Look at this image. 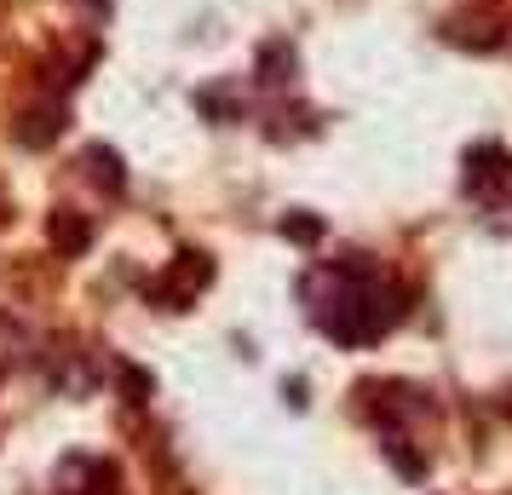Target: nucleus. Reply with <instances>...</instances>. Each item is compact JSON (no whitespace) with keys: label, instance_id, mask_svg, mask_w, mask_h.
<instances>
[{"label":"nucleus","instance_id":"f03ea898","mask_svg":"<svg viewBox=\"0 0 512 495\" xmlns=\"http://www.w3.org/2000/svg\"><path fill=\"white\" fill-rule=\"evenodd\" d=\"M507 179H512V162L501 144H478L466 156V190H501Z\"/></svg>","mask_w":512,"mask_h":495},{"label":"nucleus","instance_id":"0eeeda50","mask_svg":"<svg viewBox=\"0 0 512 495\" xmlns=\"http://www.w3.org/2000/svg\"><path fill=\"white\" fill-rule=\"evenodd\" d=\"M282 236H294V242H317L323 225H317V219H282Z\"/></svg>","mask_w":512,"mask_h":495},{"label":"nucleus","instance_id":"7ed1b4c3","mask_svg":"<svg viewBox=\"0 0 512 495\" xmlns=\"http://www.w3.org/2000/svg\"><path fill=\"white\" fill-rule=\"evenodd\" d=\"M47 231H52V248H58V254H87V242H93V225L75 208H58Z\"/></svg>","mask_w":512,"mask_h":495},{"label":"nucleus","instance_id":"6e6552de","mask_svg":"<svg viewBox=\"0 0 512 495\" xmlns=\"http://www.w3.org/2000/svg\"><path fill=\"white\" fill-rule=\"evenodd\" d=\"M87 6H93V12H98V6H110V0H87Z\"/></svg>","mask_w":512,"mask_h":495},{"label":"nucleus","instance_id":"423d86ee","mask_svg":"<svg viewBox=\"0 0 512 495\" xmlns=\"http://www.w3.org/2000/svg\"><path fill=\"white\" fill-rule=\"evenodd\" d=\"M386 455H392V467L403 472V478H426V455H415L403 432H392V438H386Z\"/></svg>","mask_w":512,"mask_h":495},{"label":"nucleus","instance_id":"20e7f679","mask_svg":"<svg viewBox=\"0 0 512 495\" xmlns=\"http://www.w3.org/2000/svg\"><path fill=\"white\" fill-rule=\"evenodd\" d=\"M64 133V110H29L24 121H12V139L29 144V150H41V144H52Z\"/></svg>","mask_w":512,"mask_h":495},{"label":"nucleus","instance_id":"39448f33","mask_svg":"<svg viewBox=\"0 0 512 495\" xmlns=\"http://www.w3.org/2000/svg\"><path fill=\"white\" fill-rule=\"evenodd\" d=\"M87 167H93V179L104 190H110V196H121V185H127V173H121V156L116 150H104V144H93V150H87Z\"/></svg>","mask_w":512,"mask_h":495},{"label":"nucleus","instance_id":"f257e3e1","mask_svg":"<svg viewBox=\"0 0 512 495\" xmlns=\"http://www.w3.org/2000/svg\"><path fill=\"white\" fill-rule=\"evenodd\" d=\"M208 283H213V260H208V254H190V248H185V254H179V260L167 265L162 277H156V288H150V294H156V306L185 311Z\"/></svg>","mask_w":512,"mask_h":495}]
</instances>
